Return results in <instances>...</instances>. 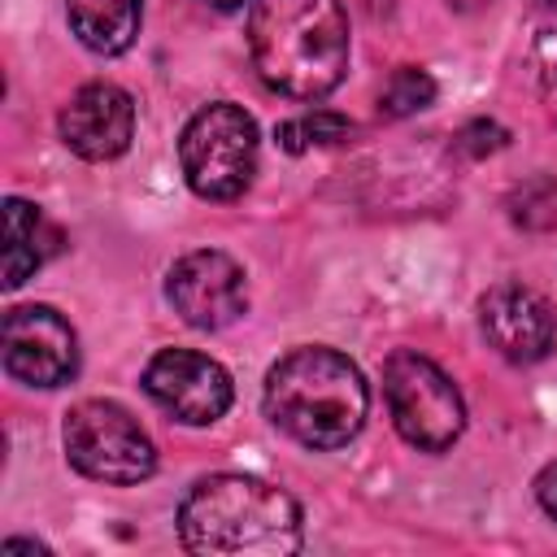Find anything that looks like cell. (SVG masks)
<instances>
[{
  "mask_svg": "<svg viewBox=\"0 0 557 557\" xmlns=\"http://www.w3.org/2000/svg\"><path fill=\"white\" fill-rule=\"evenodd\" d=\"M178 540L200 557H287L305 540L300 505L257 474H209L178 505Z\"/></svg>",
  "mask_w": 557,
  "mask_h": 557,
  "instance_id": "6da1fadb",
  "label": "cell"
},
{
  "mask_svg": "<svg viewBox=\"0 0 557 557\" xmlns=\"http://www.w3.org/2000/svg\"><path fill=\"white\" fill-rule=\"evenodd\" d=\"M261 405L287 440L313 453H331L361 435L370 413V387L344 352L326 344H305L270 366Z\"/></svg>",
  "mask_w": 557,
  "mask_h": 557,
  "instance_id": "7a4b0ae2",
  "label": "cell"
},
{
  "mask_svg": "<svg viewBox=\"0 0 557 557\" xmlns=\"http://www.w3.org/2000/svg\"><path fill=\"white\" fill-rule=\"evenodd\" d=\"M248 52L265 87L322 100L348 74V17L339 0H252Z\"/></svg>",
  "mask_w": 557,
  "mask_h": 557,
  "instance_id": "3957f363",
  "label": "cell"
},
{
  "mask_svg": "<svg viewBox=\"0 0 557 557\" xmlns=\"http://www.w3.org/2000/svg\"><path fill=\"white\" fill-rule=\"evenodd\" d=\"M257 152H261L257 122L231 100L205 104L200 113H191V122L178 135V165L200 200L244 196L257 174Z\"/></svg>",
  "mask_w": 557,
  "mask_h": 557,
  "instance_id": "277c9868",
  "label": "cell"
},
{
  "mask_svg": "<svg viewBox=\"0 0 557 557\" xmlns=\"http://www.w3.org/2000/svg\"><path fill=\"white\" fill-rule=\"evenodd\" d=\"M383 400L400 440L422 453H444L466 431V400L457 383L413 348H396L383 361Z\"/></svg>",
  "mask_w": 557,
  "mask_h": 557,
  "instance_id": "5b68a950",
  "label": "cell"
},
{
  "mask_svg": "<svg viewBox=\"0 0 557 557\" xmlns=\"http://www.w3.org/2000/svg\"><path fill=\"white\" fill-rule=\"evenodd\" d=\"M61 444H65V461L91 483L135 487L157 470L152 435L113 400H78L65 413Z\"/></svg>",
  "mask_w": 557,
  "mask_h": 557,
  "instance_id": "8992f818",
  "label": "cell"
},
{
  "mask_svg": "<svg viewBox=\"0 0 557 557\" xmlns=\"http://www.w3.org/2000/svg\"><path fill=\"white\" fill-rule=\"evenodd\" d=\"M0 357L9 379L26 387H61L78 370V335L52 305H17L0 326Z\"/></svg>",
  "mask_w": 557,
  "mask_h": 557,
  "instance_id": "52a82bcc",
  "label": "cell"
},
{
  "mask_svg": "<svg viewBox=\"0 0 557 557\" xmlns=\"http://www.w3.org/2000/svg\"><path fill=\"white\" fill-rule=\"evenodd\" d=\"M144 392L183 426H209L235 400L226 366L196 348H161L144 366Z\"/></svg>",
  "mask_w": 557,
  "mask_h": 557,
  "instance_id": "ba28073f",
  "label": "cell"
},
{
  "mask_svg": "<svg viewBox=\"0 0 557 557\" xmlns=\"http://www.w3.org/2000/svg\"><path fill=\"white\" fill-rule=\"evenodd\" d=\"M165 300L196 331H222L248 309L244 265L218 248H196L178 257L165 274Z\"/></svg>",
  "mask_w": 557,
  "mask_h": 557,
  "instance_id": "9c48e42d",
  "label": "cell"
},
{
  "mask_svg": "<svg viewBox=\"0 0 557 557\" xmlns=\"http://www.w3.org/2000/svg\"><path fill=\"white\" fill-rule=\"evenodd\" d=\"M479 326L487 335V344L518 366L544 361L557 344V313L553 305L522 287V283H496L479 296Z\"/></svg>",
  "mask_w": 557,
  "mask_h": 557,
  "instance_id": "30bf717a",
  "label": "cell"
},
{
  "mask_svg": "<svg viewBox=\"0 0 557 557\" xmlns=\"http://www.w3.org/2000/svg\"><path fill=\"white\" fill-rule=\"evenodd\" d=\"M61 144L83 161H113L135 139V100L117 83H83L57 117Z\"/></svg>",
  "mask_w": 557,
  "mask_h": 557,
  "instance_id": "8fae6325",
  "label": "cell"
},
{
  "mask_svg": "<svg viewBox=\"0 0 557 557\" xmlns=\"http://www.w3.org/2000/svg\"><path fill=\"white\" fill-rule=\"evenodd\" d=\"M65 17H70L74 39L87 52L117 57L139 35L144 0H65Z\"/></svg>",
  "mask_w": 557,
  "mask_h": 557,
  "instance_id": "7c38bea8",
  "label": "cell"
},
{
  "mask_svg": "<svg viewBox=\"0 0 557 557\" xmlns=\"http://www.w3.org/2000/svg\"><path fill=\"white\" fill-rule=\"evenodd\" d=\"M44 265V213L39 205L9 196L4 200V287L17 292Z\"/></svg>",
  "mask_w": 557,
  "mask_h": 557,
  "instance_id": "4fadbf2b",
  "label": "cell"
},
{
  "mask_svg": "<svg viewBox=\"0 0 557 557\" xmlns=\"http://www.w3.org/2000/svg\"><path fill=\"white\" fill-rule=\"evenodd\" d=\"M435 104V78L422 65H396L379 91V117L400 122Z\"/></svg>",
  "mask_w": 557,
  "mask_h": 557,
  "instance_id": "5bb4252c",
  "label": "cell"
},
{
  "mask_svg": "<svg viewBox=\"0 0 557 557\" xmlns=\"http://www.w3.org/2000/svg\"><path fill=\"white\" fill-rule=\"evenodd\" d=\"M352 135V122L335 109H313V113H300L292 122L278 126V144L287 152H309V148H326V144H344Z\"/></svg>",
  "mask_w": 557,
  "mask_h": 557,
  "instance_id": "9a60e30c",
  "label": "cell"
},
{
  "mask_svg": "<svg viewBox=\"0 0 557 557\" xmlns=\"http://www.w3.org/2000/svg\"><path fill=\"white\" fill-rule=\"evenodd\" d=\"M509 218L522 231H553L557 226V178H527L509 196Z\"/></svg>",
  "mask_w": 557,
  "mask_h": 557,
  "instance_id": "2e32d148",
  "label": "cell"
},
{
  "mask_svg": "<svg viewBox=\"0 0 557 557\" xmlns=\"http://www.w3.org/2000/svg\"><path fill=\"white\" fill-rule=\"evenodd\" d=\"M505 131L496 126V122H487V117H474L470 126H461V135H457V148L466 152V157H487V152H496V148H505Z\"/></svg>",
  "mask_w": 557,
  "mask_h": 557,
  "instance_id": "e0dca14e",
  "label": "cell"
},
{
  "mask_svg": "<svg viewBox=\"0 0 557 557\" xmlns=\"http://www.w3.org/2000/svg\"><path fill=\"white\" fill-rule=\"evenodd\" d=\"M531 61H535V74H540V83L553 91V87H557V30H544V35L535 39V52H531Z\"/></svg>",
  "mask_w": 557,
  "mask_h": 557,
  "instance_id": "ac0fdd59",
  "label": "cell"
},
{
  "mask_svg": "<svg viewBox=\"0 0 557 557\" xmlns=\"http://www.w3.org/2000/svg\"><path fill=\"white\" fill-rule=\"evenodd\" d=\"M535 500H540V509L557 522V461H548V466L535 474Z\"/></svg>",
  "mask_w": 557,
  "mask_h": 557,
  "instance_id": "d6986e66",
  "label": "cell"
},
{
  "mask_svg": "<svg viewBox=\"0 0 557 557\" xmlns=\"http://www.w3.org/2000/svg\"><path fill=\"white\" fill-rule=\"evenodd\" d=\"M0 553L4 557H13V553H48V544H39V540H4Z\"/></svg>",
  "mask_w": 557,
  "mask_h": 557,
  "instance_id": "ffe728a7",
  "label": "cell"
},
{
  "mask_svg": "<svg viewBox=\"0 0 557 557\" xmlns=\"http://www.w3.org/2000/svg\"><path fill=\"white\" fill-rule=\"evenodd\" d=\"M448 9H457V13H479V9H487L492 0H444Z\"/></svg>",
  "mask_w": 557,
  "mask_h": 557,
  "instance_id": "44dd1931",
  "label": "cell"
},
{
  "mask_svg": "<svg viewBox=\"0 0 557 557\" xmlns=\"http://www.w3.org/2000/svg\"><path fill=\"white\" fill-rule=\"evenodd\" d=\"M205 4H213V9L231 13V9H244V4H252V0H205Z\"/></svg>",
  "mask_w": 557,
  "mask_h": 557,
  "instance_id": "7402d4cb",
  "label": "cell"
}]
</instances>
